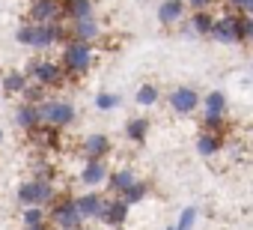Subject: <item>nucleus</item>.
<instances>
[{
  "instance_id": "9",
  "label": "nucleus",
  "mask_w": 253,
  "mask_h": 230,
  "mask_svg": "<svg viewBox=\"0 0 253 230\" xmlns=\"http://www.w3.org/2000/svg\"><path fill=\"white\" fill-rule=\"evenodd\" d=\"M92 0H60V18L66 21H81V18H92Z\"/></svg>"
},
{
  "instance_id": "28",
  "label": "nucleus",
  "mask_w": 253,
  "mask_h": 230,
  "mask_svg": "<svg viewBox=\"0 0 253 230\" xmlns=\"http://www.w3.org/2000/svg\"><path fill=\"white\" fill-rule=\"evenodd\" d=\"M119 105V96L116 93H98L95 96V108L98 111H110V108H116Z\"/></svg>"
},
{
  "instance_id": "11",
  "label": "nucleus",
  "mask_w": 253,
  "mask_h": 230,
  "mask_svg": "<svg viewBox=\"0 0 253 230\" xmlns=\"http://www.w3.org/2000/svg\"><path fill=\"white\" fill-rule=\"evenodd\" d=\"M81 153H84V159H104L110 153L107 135H86L84 144H81Z\"/></svg>"
},
{
  "instance_id": "34",
  "label": "nucleus",
  "mask_w": 253,
  "mask_h": 230,
  "mask_svg": "<svg viewBox=\"0 0 253 230\" xmlns=\"http://www.w3.org/2000/svg\"><path fill=\"white\" fill-rule=\"evenodd\" d=\"M247 12H250V15H253V3H250V6H247Z\"/></svg>"
},
{
  "instance_id": "26",
  "label": "nucleus",
  "mask_w": 253,
  "mask_h": 230,
  "mask_svg": "<svg viewBox=\"0 0 253 230\" xmlns=\"http://www.w3.org/2000/svg\"><path fill=\"white\" fill-rule=\"evenodd\" d=\"M33 30H36V24H33V21H24V24L15 30V42L24 45V48H30V45H33Z\"/></svg>"
},
{
  "instance_id": "30",
  "label": "nucleus",
  "mask_w": 253,
  "mask_h": 230,
  "mask_svg": "<svg viewBox=\"0 0 253 230\" xmlns=\"http://www.w3.org/2000/svg\"><path fill=\"white\" fill-rule=\"evenodd\" d=\"M194 221H197V209H194V206H188V209H182V218H179L176 230H191V227H194Z\"/></svg>"
},
{
  "instance_id": "4",
  "label": "nucleus",
  "mask_w": 253,
  "mask_h": 230,
  "mask_svg": "<svg viewBox=\"0 0 253 230\" xmlns=\"http://www.w3.org/2000/svg\"><path fill=\"white\" fill-rule=\"evenodd\" d=\"M51 221L60 230H81L84 218H81V212L75 206V197H60L57 194V200L51 203Z\"/></svg>"
},
{
  "instance_id": "3",
  "label": "nucleus",
  "mask_w": 253,
  "mask_h": 230,
  "mask_svg": "<svg viewBox=\"0 0 253 230\" xmlns=\"http://www.w3.org/2000/svg\"><path fill=\"white\" fill-rule=\"evenodd\" d=\"M24 75H27L30 81H36V84H42L45 90L63 87V81H66L63 66H60V63H51V60H42V57H33V60L27 63Z\"/></svg>"
},
{
  "instance_id": "10",
  "label": "nucleus",
  "mask_w": 253,
  "mask_h": 230,
  "mask_svg": "<svg viewBox=\"0 0 253 230\" xmlns=\"http://www.w3.org/2000/svg\"><path fill=\"white\" fill-rule=\"evenodd\" d=\"M197 105H200V96H197L191 87H179V90L170 93V108H173L176 114H191Z\"/></svg>"
},
{
  "instance_id": "8",
  "label": "nucleus",
  "mask_w": 253,
  "mask_h": 230,
  "mask_svg": "<svg viewBox=\"0 0 253 230\" xmlns=\"http://www.w3.org/2000/svg\"><path fill=\"white\" fill-rule=\"evenodd\" d=\"M66 33H69V39H75V42H95L98 39V21H95V15L92 18H81V21H69L66 24Z\"/></svg>"
},
{
  "instance_id": "29",
  "label": "nucleus",
  "mask_w": 253,
  "mask_h": 230,
  "mask_svg": "<svg viewBox=\"0 0 253 230\" xmlns=\"http://www.w3.org/2000/svg\"><path fill=\"white\" fill-rule=\"evenodd\" d=\"M33 179H51L54 182V168L48 162H36L33 165Z\"/></svg>"
},
{
  "instance_id": "6",
  "label": "nucleus",
  "mask_w": 253,
  "mask_h": 230,
  "mask_svg": "<svg viewBox=\"0 0 253 230\" xmlns=\"http://www.w3.org/2000/svg\"><path fill=\"white\" fill-rule=\"evenodd\" d=\"M125 218H128V203H125L122 197H104L101 200V212L95 221H104L110 227H119Z\"/></svg>"
},
{
  "instance_id": "5",
  "label": "nucleus",
  "mask_w": 253,
  "mask_h": 230,
  "mask_svg": "<svg viewBox=\"0 0 253 230\" xmlns=\"http://www.w3.org/2000/svg\"><path fill=\"white\" fill-rule=\"evenodd\" d=\"M211 33L220 39V42H241L244 39V21L235 18V15H223L211 24Z\"/></svg>"
},
{
  "instance_id": "12",
  "label": "nucleus",
  "mask_w": 253,
  "mask_h": 230,
  "mask_svg": "<svg viewBox=\"0 0 253 230\" xmlns=\"http://www.w3.org/2000/svg\"><path fill=\"white\" fill-rule=\"evenodd\" d=\"M107 179V165L104 159H86L84 171H81V182L84 185H101Z\"/></svg>"
},
{
  "instance_id": "13",
  "label": "nucleus",
  "mask_w": 253,
  "mask_h": 230,
  "mask_svg": "<svg viewBox=\"0 0 253 230\" xmlns=\"http://www.w3.org/2000/svg\"><path fill=\"white\" fill-rule=\"evenodd\" d=\"M101 194H95V191H86V194H81V197H75V206H78V212H81V218L84 221H89V218H98V212H101Z\"/></svg>"
},
{
  "instance_id": "33",
  "label": "nucleus",
  "mask_w": 253,
  "mask_h": 230,
  "mask_svg": "<svg viewBox=\"0 0 253 230\" xmlns=\"http://www.w3.org/2000/svg\"><path fill=\"white\" fill-rule=\"evenodd\" d=\"M24 230H48V224H36V227H24Z\"/></svg>"
},
{
  "instance_id": "14",
  "label": "nucleus",
  "mask_w": 253,
  "mask_h": 230,
  "mask_svg": "<svg viewBox=\"0 0 253 230\" xmlns=\"http://www.w3.org/2000/svg\"><path fill=\"white\" fill-rule=\"evenodd\" d=\"M15 123H18V129H24V132L36 129V126H39L36 105H30V102H18V108H15Z\"/></svg>"
},
{
  "instance_id": "31",
  "label": "nucleus",
  "mask_w": 253,
  "mask_h": 230,
  "mask_svg": "<svg viewBox=\"0 0 253 230\" xmlns=\"http://www.w3.org/2000/svg\"><path fill=\"white\" fill-rule=\"evenodd\" d=\"M229 3H232L235 9H244V12H247V6L253 3V0H229Z\"/></svg>"
},
{
  "instance_id": "25",
  "label": "nucleus",
  "mask_w": 253,
  "mask_h": 230,
  "mask_svg": "<svg viewBox=\"0 0 253 230\" xmlns=\"http://www.w3.org/2000/svg\"><path fill=\"white\" fill-rule=\"evenodd\" d=\"M18 200L24 206H36V182L33 179H27V182L18 185Z\"/></svg>"
},
{
  "instance_id": "21",
  "label": "nucleus",
  "mask_w": 253,
  "mask_h": 230,
  "mask_svg": "<svg viewBox=\"0 0 253 230\" xmlns=\"http://www.w3.org/2000/svg\"><path fill=\"white\" fill-rule=\"evenodd\" d=\"M45 96H48V90H45L42 84H36V81H27V84H24V90H21V102H30V105L42 102Z\"/></svg>"
},
{
  "instance_id": "2",
  "label": "nucleus",
  "mask_w": 253,
  "mask_h": 230,
  "mask_svg": "<svg viewBox=\"0 0 253 230\" xmlns=\"http://www.w3.org/2000/svg\"><path fill=\"white\" fill-rule=\"evenodd\" d=\"M60 66H63V72H66V78H81V75H86L89 66H92V45H89V42H75V39H69L66 48H63Z\"/></svg>"
},
{
  "instance_id": "1",
  "label": "nucleus",
  "mask_w": 253,
  "mask_h": 230,
  "mask_svg": "<svg viewBox=\"0 0 253 230\" xmlns=\"http://www.w3.org/2000/svg\"><path fill=\"white\" fill-rule=\"evenodd\" d=\"M36 117H39V126L45 123V126H54V129H66V126H72L75 123V105L72 102H66V99H42V102H36Z\"/></svg>"
},
{
  "instance_id": "18",
  "label": "nucleus",
  "mask_w": 253,
  "mask_h": 230,
  "mask_svg": "<svg viewBox=\"0 0 253 230\" xmlns=\"http://www.w3.org/2000/svg\"><path fill=\"white\" fill-rule=\"evenodd\" d=\"M146 132H149V120H140V117L128 120V126H125V135H128L131 141H137V144L146 141Z\"/></svg>"
},
{
  "instance_id": "16",
  "label": "nucleus",
  "mask_w": 253,
  "mask_h": 230,
  "mask_svg": "<svg viewBox=\"0 0 253 230\" xmlns=\"http://www.w3.org/2000/svg\"><path fill=\"white\" fill-rule=\"evenodd\" d=\"M27 81H30V78H27L21 69H9V72L3 75V93H6V96H21V90H24Z\"/></svg>"
},
{
  "instance_id": "36",
  "label": "nucleus",
  "mask_w": 253,
  "mask_h": 230,
  "mask_svg": "<svg viewBox=\"0 0 253 230\" xmlns=\"http://www.w3.org/2000/svg\"><path fill=\"white\" fill-rule=\"evenodd\" d=\"M167 230H176V227H167Z\"/></svg>"
},
{
  "instance_id": "35",
  "label": "nucleus",
  "mask_w": 253,
  "mask_h": 230,
  "mask_svg": "<svg viewBox=\"0 0 253 230\" xmlns=\"http://www.w3.org/2000/svg\"><path fill=\"white\" fill-rule=\"evenodd\" d=\"M0 144H3V132H0Z\"/></svg>"
},
{
  "instance_id": "23",
  "label": "nucleus",
  "mask_w": 253,
  "mask_h": 230,
  "mask_svg": "<svg viewBox=\"0 0 253 230\" xmlns=\"http://www.w3.org/2000/svg\"><path fill=\"white\" fill-rule=\"evenodd\" d=\"M203 102H206V114H217V117H220V114H223V108H226V99H223V93H209Z\"/></svg>"
},
{
  "instance_id": "22",
  "label": "nucleus",
  "mask_w": 253,
  "mask_h": 230,
  "mask_svg": "<svg viewBox=\"0 0 253 230\" xmlns=\"http://www.w3.org/2000/svg\"><path fill=\"white\" fill-rule=\"evenodd\" d=\"M197 150H200L203 156H214V153L220 150V138H217L214 132H206V135H200V141H197Z\"/></svg>"
},
{
  "instance_id": "32",
  "label": "nucleus",
  "mask_w": 253,
  "mask_h": 230,
  "mask_svg": "<svg viewBox=\"0 0 253 230\" xmlns=\"http://www.w3.org/2000/svg\"><path fill=\"white\" fill-rule=\"evenodd\" d=\"M244 39H253V18L244 21Z\"/></svg>"
},
{
  "instance_id": "17",
  "label": "nucleus",
  "mask_w": 253,
  "mask_h": 230,
  "mask_svg": "<svg viewBox=\"0 0 253 230\" xmlns=\"http://www.w3.org/2000/svg\"><path fill=\"white\" fill-rule=\"evenodd\" d=\"M137 182V176H134V171H128V168H122V171H116V173H110V191L113 194H122L128 185H134Z\"/></svg>"
},
{
  "instance_id": "20",
  "label": "nucleus",
  "mask_w": 253,
  "mask_h": 230,
  "mask_svg": "<svg viewBox=\"0 0 253 230\" xmlns=\"http://www.w3.org/2000/svg\"><path fill=\"white\" fill-rule=\"evenodd\" d=\"M211 24H214V18H211L209 12L197 9V12L191 15V24H188V30H197V33H211Z\"/></svg>"
},
{
  "instance_id": "24",
  "label": "nucleus",
  "mask_w": 253,
  "mask_h": 230,
  "mask_svg": "<svg viewBox=\"0 0 253 230\" xmlns=\"http://www.w3.org/2000/svg\"><path fill=\"white\" fill-rule=\"evenodd\" d=\"M137 105H143V108H149V105H155L158 102V87H152V84H143L140 90H137Z\"/></svg>"
},
{
  "instance_id": "15",
  "label": "nucleus",
  "mask_w": 253,
  "mask_h": 230,
  "mask_svg": "<svg viewBox=\"0 0 253 230\" xmlns=\"http://www.w3.org/2000/svg\"><path fill=\"white\" fill-rule=\"evenodd\" d=\"M185 12V3L182 0H164V3L158 6V21L161 24H176Z\"/></svg>"
},
{
  "instance_id": "27",
  "label": "nucleus",
  "mask_w": 253,
  "mask_h": 230,
  "mask_svg": "<svg viewBox=\"0 0 253 230\" xmlns=\"http://www.w3.org/2000/svg\"><path fill=\"white\" fill-rule=\"evenodd\" d=\"M45 224V206H27L24 209V227H36Z\"/></svg>"
},
{
  "instance_id": "19",
  "label": "nucleus",
  "mask_w": 253,
  "mask_h": 230,
  "mask_svg": "<svg viewBox=\"0 0 253 230\" xmlns=\"http://www.w3.org/2000/svg\"><path fill=\"white\" fill-rule=\"evenodd\" d=\"M146 194H149V185H146V182H140V179H137V182H134V185H128V188H125V191H122V194H119V197H122V200H125V203H128V206H131V203H140V200H143V197H146Z\"/></svg>"
},
{
  "instance_id": "7",
  "label": "nucleus",
  "mask_w": 253,
  "mask_h": 230,
  "mask_svg": "<svg viewBox=\"0 0 253 230\" xmlns=\"http://www.w3.org/2000/svg\"><path fill=\"white\" fill-rule=\"evenodd\" d=\"M27 18L33 24H51V21H63L60 18V0H33Z\"/></svg>"
}]
</instances>
